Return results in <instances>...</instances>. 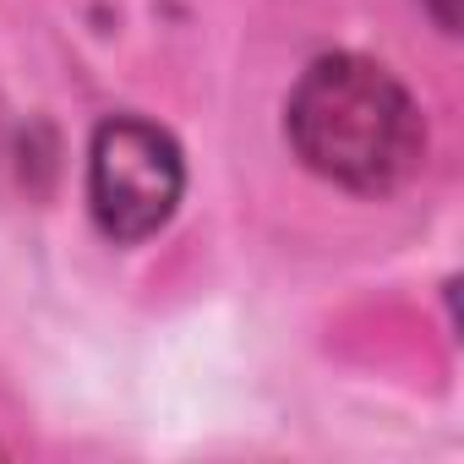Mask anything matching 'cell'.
Returning <instances> with one entry per match:
<instances>
[{"label": "cell", "mask_w": 464, "mask_h": 464, "mask_svg": "<svg viewBox=\"0 0 464 464\" xmlns=\"http://www.w3.org/2000/svg\"><path fill=\"white\" fill-rule=\"evenodd\" d=\"M290 142L295 153L350 186V191H388L420 159V110L410 93L361 55H323L290 93Z\"/></svg>", "instance_id": "1"}, {"label": "cell", "mask_w": 464, "mask_h": 464, "mask_svg": "<svg viewBox=\"0 0 464 464\" xmlns=\"http://www.w3.org/2000/svg\"><path fill=\"white\" fill-rule=\"evenodd\" d=\"M180 186H186L180 148L159 126L137 115H115L99 126L93 164H88V202H93V218L104 236L148 241L153 229L169 224Z\"/></svg>", "instance_id": "2"}, {"label": "cell", "mask_w": 464, "mask_h": 464, "mask_svg": "<svg viewBox=\"0 0 464 464\" xmlns=\"http://www.w3.org/2000/svg\"><path fill=\"white\" fill-rule=\"evenodd\" d=\"M426 6H431V17H437V28H459V0H426Z\"/></svg>", "instance_id": "3"}]
</instances>
